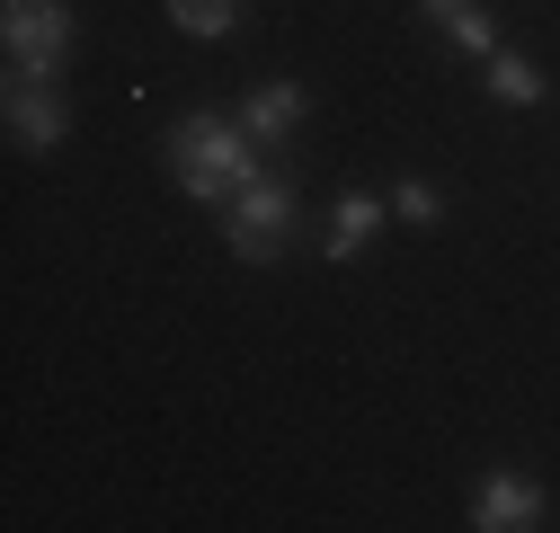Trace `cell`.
Returning <instances> with one entry per match:
<instances>
[{
    "mask_svg": "<svg viewBox=\"0 0 560 533\" xmlns=\"http://www.w3.org/2000/svg\"><path fill=\"white\" fill-rule=\"evenodd\" d=\"M471 524H480V533H525V524H542V481L489 472V481L471 489Z\"/></svg>",
    "mask_w": 560,
    "mask_h": 533,
    "instance_id": "cell-4",
    "label": "cell"
},
{
    "mask_svg": "<svg viewBox=\"0 0 560 533\" xmlns=\"http://www.w3.org/2000/svg\"><path fill=\"white\" fill-rule=\"evenodd\" d=\"M383 223H392V205H383V196H338V214H329L320 249H329V258H365Z\"/></svg>",
    "mask_w": 560,
    "mask_h": 533,
    "instance_id": "cell-6",
    "label": "cell"
},
{
    "mask_svg": "<svg viewBox=\"0 0 560 533\" xmlns=\"http://www.w3.org/2000/svg\"><path fill=\"white\" fill-rule=\"evenodd\" d=\"M285 223H294V196L267 187V178H249V187L232 196V258H241V266H267L276 249H285Z\"/></svg>",
    "mask_w": 560,
    "mask_h": 533,
    "instance_id": "cell-3",
    "label": "cell"
},
{
    "mask_svg": "<svg viewBox=\"0 0 560 533\" xmlns=\"http://www.w3.org/2000/svg\"><path fill=\"white\" fill-rule=\"evenodd\" d=\"M72 133V107L54 98V81H10V143L19 152H54Z\"/></svg>",
    "mask_w": 560,
    "mask_h": 533,
    "instance_id": "cell-5",
    "label": "cell"
},
{
    "mask_svg": "<svg viewBox=\"0 0 560 533\" xmlns=\"http://www.w3.org/2000/svg\"><path fill=\"white\" fill-rule=\"evenodd\" d=\"M418 10H428V19L463 45V54H480V62L499 54V27H489V10H480V0H418Z\"/></svg>",
    "mask_w": 560,
    "mask_h": 533,
    "instance_id": "cell-8",
    "label": "cell"
},
{
    "mask_svg": "<svg viewBox=\"0 0 560 533\" xmlns=\"http://www.w3.org/2000/svg\"><path fill=\"white\" fill-rule=\"evenodd\" d=\"M0 36H10V81H54L62 54H72V10L62 0H10Z\"/></svg>",
    "mask_w": 560,
    "mask_h": 533,
    "instance_id": "cell-2",
    "label": "cell"
},
{
    "mask_svg": "<svg viewBox=\"0 0 560 533\" xmlns=\"http://www.w3.org/2000/svg\"><path fill=\"white\" fill-rule=\"evenodd\" d=\"M489 98H499V107H542L551 90H542V72L525 54H489Z\"/></svg>",
    "mask_w": 560,
    "mask_h": 533,
    "instance_id": "cell-9",
    "label": "cell"
},
{
    "mask_svg": "<svg viewBox=\"0 0 560 533\" xmlns=\"http://www.w3.org/2000/svg\"><path fill=\"white\" fill-rule=\"evenodd\" d=\"M170 19H178L187 36H205V45H214V36H232V19H241V0H170Z\"/></svg>",
    "mask_w": 560,
    "mask_h": 533,
    "instance_id": "cell-10",
    "label": "cell"
},
{
    "mask_svg": "<svg viewBox=\"0 0 560 533\" xmlns=\"http://www.w3.org/2000/svg\"><path fill=\"white\" fill-rule=\"evenodd\" d=\"M241 125H249V143H285V133L303 125V90H294V81H267V90H249Z\"/></svg>",
    "mask_w": 560,
    "mask_h": 533,
    "instance_id": "cell-7",
    "label": "cell"
},
{
    "mask_svg": "<svg viewBox=\"0 0 560 533\" xmlns=\"http://www.w3.org/2000/svg\"><path fill=\"white\" fill-rule=\"evenodd\" d=\"M170 178L196 196V205H232V196L258 178V143L249 125H223V116H178L170 125Z\"/></svg>",
    "mask_w": 560,
    "mask_h": 533,
    "instance_id": "cell-1",
    "label": "cell"
},
{
    "mask_svg": "<svg viewBox=\"0 0 560 533\" xmlns=\"http://www.w3.org/2000/svg\"><path fill=\"white\" fill-rule=\"evenodd\" d=\"M392 214H400V223H436V214H445V196H436L428 178H409V187L392 196Z\"/></svg>",
    "mask_w": 560,
    "mask_h": 533,
    "instance_id": "cell-11",
    "label": "cell"
}]
</instances>
